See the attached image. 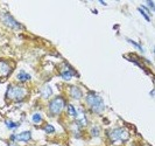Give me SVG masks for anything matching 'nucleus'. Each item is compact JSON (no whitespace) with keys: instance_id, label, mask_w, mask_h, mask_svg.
I'll return each instance as SVG.
<instances>
[{"instance_id":"1","label":"nucleus","mask_w":155,"mask_h":146,"mask_svg":"<svg viewBox=\"0 0 155 146\" xmlns=\"http://www.w3.org/2000/svg\"><path fill=\"white\" fill-rule=\"evenodd\" d=\"M85 102L87 104L89 109L96 115H101L105 110V105H104V100L99 95H97L96 92L90 91L86 93Z\"/></svg>"},{"instance_id":"2","label":"nucleus","mask_w":155,"mask_h":146,"mask_svg":"<svg viewBox=\"0 0 155 146\" xmlns=\"http://www.w3.org/2000/svg\"><path fill=\"white\" fill-rule=\"evenodd\" d=\"M28 95V90L21 87V85H9L6 91V100H13V102H22Z\"/></svg>"},{"instance_id":"3","label":"nucleus","mask_w":155,"mask_h":146,"mask_svg":"<svg viewBox=\"0 0 155 146\" xmlns=\"http://www.w3.org/2000/svg\"><path fill=\"white\" fill-rule=\"evenodd\" d=\"M107 137H109L110 141L111 143H117V141H120V143H125L130 139V132L124 129V127H114V129H111L107 131Z\"/></svg>"},{"instance_id":"4","label":"nucleus","mask_w":155,"mask_h":146,"mask_svg":"<svg viewBox=\"0 0 155 146\" xmlns=\"http://www.w3.org/2000/svg\"><path fill=\"white\" fill-rule=\"evenodd\" d=\"M65 98L63 96H56L55 98L49 102V105H48V111L50 116H58L63 111V109L65 107Z\"/></svg>"},{"instance_id":"5","label":"nucleus","mask_w":155,"mask_h":146,"mask_svg":"<svg viewBox=\"0 0 155 146\" xmlns=\"http://www.w3.org/2000/svg\"><path fill=\"white\" fill-rule=\"evenodd\" d=\"M0 19H1V21L4 22V25H5V26H7L8 28H11V29L19 31V29H21V28H22V25L19 22V21H16L15 19L9 13H7V12L2 13V14L0 15Z\"/></svg>"},{"instance_id":"6","label":"nucleus","mask_w":155,"mask_h":146,"mask_svg":"<svg viewBox=\"0 0 155 146\" xmlns=\"http://www.w3.org/2000/svg\"><path fill=\"white\" fill-rule=\"evenodd\" d=\"M13 71V66L7 60H0V78L5 81Z\"/></svg>"},{"instance_id":"7","label":"nucleus","mask_w":155,"mask_h":146,"mask_svg":"<svg viewBox=\"0 0 155 146\" xmlns=\"http://www.w3.org/2000/svg\"><path fill=\"white\" fill-rule=\"evenodd\" d=\"M75 74H76V71L72 69L68 63L62 64V67L60 69V76L62 77L64 81H70L72 77L75 76Z\"/></svg>"},{"instance_id":"8","label":"nucleus","mask_w":155,"mask_h":146,"mask_svg":"<svg viewBox=\"0 0 155 146\" xmlns=\"http://www.w3.org/2000/svg\"><path fill=\"white\" fill-rule=\"evenodd\" d=\"M9 140L14 141V143H16V141H25V143H27V141L31 140V131H23L21 133L12 134L9 137Z\"/></svg>"},{"instance_id":"9","label":"nucleus","mask_w":155,"mask_h":146,"mask_svg":"<svg viewBox=\"0 0 155 146\" xmlns=\"http://www.w3.org/2000/svg\"><path fill=\"white\" fill-rule=\"evenodd\" d=\"M69 96L75 100H79L83 98V91L77 85H70L69 87Z\"/></svg>"},{"instance_id":"10","label":"nucleus","mask_w":155,"mask_h":146,"mask_svg":"<svg viewBox=\"0 0 155 146\" xmlns=\"http://www.w3.org/2000/svg\"><path fill=\"white\" fill-rule=\"evenodd\" d=\"M75 124L77 125L78 127L83 129L87 125V118H86L85 114L83 112V110L77 111V116L75 117Z\"/></svg>"},{"instance_id":"11","label":"nucleus","mask_w":155,"mask_h":146,"mask_svg":"<svg viewBox=\"0 0 155 146\" xmlns=\"http://www.w3.org/2000/svg\"><path fill=\"white\" fill-rule=\"evenodd\" d=\"M16 80L19 82H21V83H25V82H28L31 80V75L28 73H26L25 70H20L18 73V75H16Z\"/></svg>"},{"instance_id":"12","label":"nucleus","mask_w":155,"mask_h":146,"mask_svg":"<svg viewBox=\"0 0 155 146\" xmlns=\"http://www.w3.org/2000/svg\"><path fill=\"white\" fill-rule=\"evenodd\" d=\"M40 92H41V97L45 100H48L50 96H53V89L50 85H45Z\"/></svg>"},{"instance_id":"13","label":"nucleus","mask_w":155,"mask_h":146,"mask_svg":"<svg viewBox=\"0 0 155 146\" xmlns=\"http://www.w3.org/2000/svg\"><path fill=\"white\" fill-rule=\"evenodd\" d=\"M138 11H139V13L141 14V15H143V18H145V19L147 20L148 22L150 21V16H149L147 14V12L149 13V9H147V8L145 7V6H141V7L138 8Z\"/></svg>"},{"instance_id":"14","label":"nucleus","mask_w":155,"mask_h":146,"mask_svg":"<svg viewBox=\"0 0 155 146\" xmlns=\"http://www.w3.org/2000/svg\"><path fill=\"white\" fill-rule=\"evenodd\" d=\"M5 125L9 130H15L20 126V123H14L13 121H5Z\"/></svg>"},{"instance_id":"15","label":"nucleus","mask_w":155,"mask_h":146,"mask_svg":"<svg viewBox=\"0 0 155 146\" xmlns=\"http://www.w3.org/2000/svg\"><path fill=\"white\" fill-rule=\"evenodd\" d=\"M67 110H68V115L71 116V117H76L77 116V110H76V108L72 105V104H68L67 105Z\"/></svg>"},{"instance_id":"16","label":"nucleus","mask_w":155,"mask_h":146,"mask_svg":"<svg viewBox=\"0 0 155 146\" xmlns=\"http://www.w3.org/2000/svg\"><path fill=\"white\" fill-rule=\"evenodd\" d=\"M31 121H33V123L34 124H40V123H42L43 118H42L41 114L36 112V114H34V115L31 116Z\"/></svg>"},{"instance_id":"17","label":"nucleus","mask_w":155,"mask_h":146,"mask_svg":"<svg viewBox=\"0 0 155 146\" xmlns=\"http://www.w3.org/2000/svg\"><path fill=\"white\" fill-rule=\"evenodd\" d=\"M43 130H45V132L48 133V134H51V133L55 132V127L51 124H46V125L43 126Z\"/></svg>"},{"instance_id":"18","label":"nucleus","mask_w":155,"mask_h":146,"mask_svg":"<svg viewBox=\"0 0 155 146\" xmlns=\"http://www.w3.org/2000/svg\"><path fill=\"white\" fill-rule=\"evenodd\" d=\"M90 133H91L92 137H98L101 134V129L98 126H92L91 130H90Z\"/></svg>"},{"instance_id":"19","label":"nucleus","mask_w":155,"mask_h":146,"mask_svg":"<svg viewBox=\"0 0 155 146\" xmlns=\"http://www.w3.org/2000/svg\"><path fill=\"white\" fill-rule=\"evenodd\" d=\"M126 40H127V42H130V43H131V45H133L135 48H138L141 53H143V48L141 47V45H140V43H137V42H134L133 40H130V39H126Z\"/></svg>"},{"instance_id":"20","label":"nucleus","mask_w":155,"mask_h":146,"mask_svg":"<svg viewBox=\"0 0 155 146\" xmlns=\"http://www.w3.org/2000/svg\"><path fill=\"white\" fill-rule=\"evenodd\" d=\"M146 4H147L148 7H150V11H152V12H154V9H155L154 1H152V0H148V1L146 2Z\"/></svg>"},{"instance_id":"21","label":"nucleus","mask_w":155,"mask_h":146,"mask_svg":"<svg viewBox=\"0 0 155 146\" xmlns=\"http://www.w3.org/2000/svg\"><path fill=\"white\" fill-rule=\"evenodd\" d=\"M8 146H19V145H16L14 141H9V143H7Z\"/></svg>"}]
</instances>
